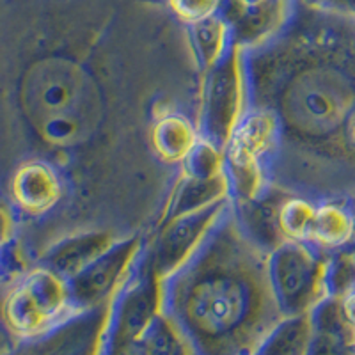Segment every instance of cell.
<instances>
[{
  "label": "cell",
  "mask_w": 355,
  "mask_h": 355,
  "mask_svg": "<svg viewBox=\"0 0 355 355\" xmlns=\"http://www.w3.org/2000/svg\"><path fill=\"white\" fill-rule=\"evenodd\" d=\"M202 82L166 0H0V187L25 164L59 176L50 252L153 239L199 141Z\"/></svg>",
  "instance_id": "obj_1"
},
{
  "label": "cell",
  "mask_w": 355,
  "mask_h": 355,
  "mask_svg": "<svg viewBox=\"0 0 355 355\" xmlns=\"http://www.w3.org/2000/svg\"><path fill=\"white\" fill-rule=\"evenodd\" d=\"M243 53L249 112L275 126L266 189L316 205L355 198V15L297 0L288 24Z\"/></svg>",
  "instance_id": "obj_2"
},
{
  "label": "cell",
  "mask_w": 355,
  "mask_h": 355,
  "mask_svg": "<svg viewBox=\"0 0 355 355\" xmlns=\"http://www.w3.org/2000/svg\"><path fill=\"white\" fill-rule=\"evenodd\" d=\"M272 252L240 220L233 199L201 245L160 281V315L189 355H256L286 318Z\"/></svg>",
  "instance_id": "obj_3"
},
{
  "label": "cell",
  "mask_w": 355,
  "mask_h": 355,
  "mask_svg": "<svg viewBox=\"0 0 355 355\" xmlns=\"http://www.w3.org/2000/svg\"><path fill=\"white\" fill-rule=\"evenodd\" d=\"M71 313L68 281L43 263L18 275L0 300V323L17 339L49 331Z\"/></svg>",
  "instance_id": "obj_4"
},
{
  "label": "cell",
  "mask_w": 355,
  "mask_h": 355,
  "mask_svg": "<svg viewBox=\"0 0 355 355\" xmlns=\"http://www.w3.org/2000/svg\"><path fill=\"white\" fill-rule=\"evenodd\" d=\"M247 112L245 53L242 46L231 43L226 55L205 73L199 137L224 153Z\"/></svg>",
  "instance_id": "obj_5"
},
{
  "label": "cell",
  "mask_w": 355,
  "mask_h": 355,
  "mask_svg": "<svg viewBox=\"0 0 355 355\" xmlns=\"http://www.w3.org/2000/svg\"><path fill=\"white\" fill-rule=\"evenodd\" d=\"M329 259L331 252L307 242H284L272 252V283L286 318L309 313L327 299Z\"/></svg>",
  "instance_id": "obj_6"
},
{
  "label": "cell",
  "mask_w": 355,
  "mask_h": 355,
  "mask_svg": "<svg viewBox=\"0 0 355 355\" xmlns=\"http://www.w3.org/2000/svg\"><path fill=\"white\" fill-rule=\"evenodd\" d=\"M121 290L123 286L105 302L71 313L49 331L17 339L6 355H101L110 316Z\"/></svg>",
  "instance_id": "obj_7"
},
{
  "label": "cell",
  "mask_w": 355,
  "mask_h": 355,
  "mask_svg": "<svg viewBox=\"0 0 355 355\" xmlns=\"http://www.w3.org/2000/svg\"><path fill=\"white\" fill-rule=\"evenodd\" d=\"M274 121L266 114L247 112L224 151V171L230 176L234 202H250L266 190L265 155L274 139Z\"/></svg>",
  "instance_id": "obj_8"
},
{
  "label": "cell",
  "mask_w": 355,
  "mask_h": 355,
  "mask_svg": "<svg viewBox=\"0 0 355 355\" xmlns=\"http://www.w3.org/2000/svg\"><path fill=\"white\" fill-rule=\"evenodd\" d=\"M144 247L146 239L141 236L123 240L69 279L71 309L77 313L110 299L137 268Z\"/></svg>",
  "instance_id": "obj_9"
},
{
  "label": "cell",
  "mask_w": 355,
  "mask_h": 355,
  "mask_svg": "<svg viewBox=\"0 0 355 355\" xmlns=\"http://www.w3.org/2000/svg\"><path fill=\"white\" fill-rule=\"evenodd\" d=\"M230 201L231 198L192 214L171 218L157 231L153 239L146 242V250L150 254L158 281L178 270L194 254L211 227L226 211Z\"/></svg>",
  "instance_id": "obj_10"
},
{
  "label": "cell",
  "mask_w": 355,
  "mask_h": 355,
  "mask_svg": "<svg viewBox=\"0 0 355 355\" xmlns=\"http://www.w3.org/2000/svg\"><path fill=\"white\" fill-rule=\"evenodd\" d=\"M297 0H222L218 12L227 21L231 43L254 49L281 31L293 15Z\"/></svg>",
  "instance_id": "obj_11"
},
{
  "label": "cell",
  "mask_w": 355,
  "mask_h": 355,
  "mask_svg": "<svg viewBox=\"0 0 355 355\" xmlns=\"http://www.w3.org/2000/svg\"><path fill=\"white\" fill-rule=\"evenodd\" d=\"M313 338L307 355H355V327L347 320L341 299L327 297L311 311Z\"/></svg>",
  "instance_id": "obj_12"
},
{
  "label": "cell",
  "mask_w": 355,
  "mask_h": 355,
  "mask_svg": "<svg viewBox=\"0 0 355 355\" xmlns=\"http://www.w3.org/2000/svg\"><path fill=\"white\" fill-rule=\"evenodd\" d=\"M354 239V217L347 202L327 201L316 205L309 242L323 252L348 249Z\"/></svg>",
  "instance_id": "obj_13"
},
{
  "label": "cell",
  "mask_w": 355,
  "mask_h": 355,
  "mask_svg": "<svg viewBox=\"0 0 355 355\" xmlns=\"http://www.w3.org/2000/svg\"><path fill=\"white\" fill-rule=\"evenodd\" d=\"M117 240L109 234H91V236H80L57 245L49 256H44L40 263L50 266L52 270L69 281L77 274H80L85 266H89L94 259L105 254L107 250L112 249Z\"/></svg>",
  "instance_id": "obj_14"
},
{
  "label": "cell",
  "mask_w": 355,
  "mask_h": 355,
  "mask_svg": "<svg viewBox=\"0 0 355 355\" xmlns=\"http://www.w3.org/2000/svg\"><path fill=\"white\" fill-rule=\"evenodd\" d=\"M230 198L231 182L226 171H222L217 176L208 178V180L185 178L182 185L178 187L173 202H171L166 218H164V224L167 220H171V218L192 214V211H198L201 208H206V206H211L215 202H220Z\"/></svg>",
  "instance_id": "obj_15"
},
{
  "label": "cell",
  "mask_w": 355,
  "mask_h": 355,
  "mask_svg": "<svg viewBox=\"0 0 355 355\" xmlns=\"http://www.w3.org/2000/svg\"><path fill=\"white\" fill-rule=\"evenodd\" d=\"M189 33L202 71L214 68L231 46V31L220 12L189 24Z\"/></svg>",
  "instance_id": "obj_16"
},
{
  "label": "cell",
  "mask_w": 355,
  "mask_h": 355,
  "mask_svg": "<svg viewBox=\"0 0 355 355\" xmlns=\"http://www.w3.org/2000/svg\"><path fill=\"white\" fill-rule=\"evenodd\" d=\"M313 338L311 311L304 315L288 316L268 336L256 355H307Z\"/></svg>",
  "instance_id": "obj_17"
},
{
  "label": "cell",
  "mask_w": 355,
  "mask_h": 355,
  "mask_svg": "<svg viewBox=\"0 0 355 355\" xmlns=\"http://www.w3.org/2000/svg\"><path fill=\"white\" fill-rule=\"evenodd\" d=\"M316 202L286 196L277 210V226L286 242H309Z\"/></svg>",
  "instance_id": "obj_18"
},
{
  "label": "cell",
  "mask_w": 355,
  "mask_h": 355,
  "mask_svg": "<svg viewBox=\"0 0 355 355\" xmlns=\"http://www.w3.org/2000/svg\"><path fill=\"white\" fill-rule=\"evenodd\" d=\"M185 176L192 180H208L224 171V153L211 142L199 137L189 157L183 162Z\"/></svg>",
  "instance_id": "obj_19"
},
{
  "label": "cell",
  "mask_w": 355,
  "mask_h": 355,
  "mask_svg": "<svg viewBox=\"0 0 355 355\" xmlns=\"http://www.w3.org/2000/svg\"><path fill=\"white\" fill-rule=\"evenodd\" d=\"M166 2L178 20L189 25L218 12L222 0H166Z\"/></svg>",
  "instance_id": "obj_20"
},
{
  "label": "cell",
  "mask_w": 355,
  "mask_h": 355,
  "mask_svg": "<svg viewBox=\"0 0 355 355\" xmlns=\"http://www.w3.org/2000/svg\"><path fill=\"white\" fill-rule=\"evenodd\" d=\"M15 239H17V218L8 202L0 199V249L11 245Z\"/></svg>",
  "instance_id": "obj_21"
},
{
  "label": "cell",
  "mask_w": 355,
  "mask_h": 355,
  "mask_svg": "<svg viewBox=\"0 0 355 355\" xmlns=\"http://www.w3.org/2000/svg\"><path fill=\"white\" fill-rule=\"evenodd\" d=\"M341 306H343V313L347 316V320L355 327V290L345 295L343 299H341Z\"/></svg>",
  "instance_id": "obj_22"
},
{
  "label": "cell",
  "mask_w": 355,
  "mask_h": 355,
  "mask_svg": "<svg viewBox=\"0 0 355 355\" xmlns=\"http://www.w3.org/2000/svg\"><path fill=\"white\" fill-rule=\"evenodd\" d=\"M15 343H17V339L12 338V336L6 331L4 325L0 323V355L8 354V352L15 347Z\"/></svg>",
  "instance_id": "obj_23"
}]
</instances>
